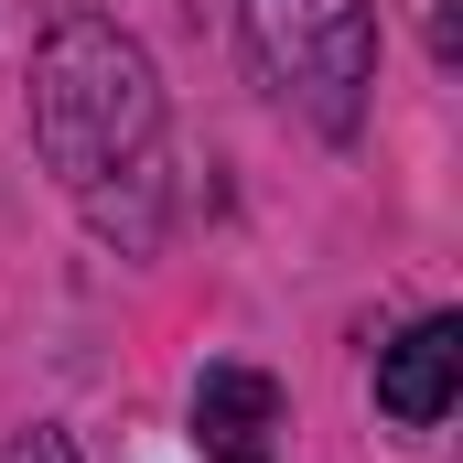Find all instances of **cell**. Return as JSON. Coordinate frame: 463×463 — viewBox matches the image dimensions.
I'll use <instances>...</instances> for the list:
<instances>
[{
  "mask_svg": "<svg viewBox=\"0 0 463 463\" xmlns=\"http://www.w3.org/2000/svg\"><path fill=\"white\" fill-rule=\"evenodd\" d=\"M33 151L54 184L118 227L129 248L162 237V76L109 11H65L33 54Z\"/></svg>",
  "mask_w": 463,
  "mask_h": 463,
  "instance_id": "1",
  "label": "cell"
},
{
  "mask_svg": "<svg viewBox=\"0 0 463 463\" xmlns=\"http://www.w3.org/2000/svg\"><path fill=\"white\" fill-rule=\"evenodd\" d=\"M259 76L280 87V109H302L324 140H345L377 87V0H237Z\"/></svg>",
  "mask_w": 463,
  "mask_h": 463,
  "instance_id": "2",
  "label": "cell"
},
{
  "mask_svg": "<svg viewBox=\"0 0 463 463\" xmlns=\"http://www.w3.org/2000/svg\"><path fill=\"white\" fill-rule=\"evenodd\" d=\"M194 453L205 463H269L280 453V377L269 366H205L194 377Z\"/></svg>",
  "mask_w": 463,
  "mask_h": 463,
  "instance_id": "3",
  "label": "cell"
},
{
  "mask_svg": "<svg viewBox=\"0 0 463 463\" xmlns=\"http://www.w3.org/2000/svg\"><path fill=\"white\" fill-rule=\"evenodd\" d=\"M453 388H463V324H453V313L410 324L399 345L377 355V410H388V420H410V431H431V420L453 410Z\"/></svg>",
  "mask_w": 463,
  "mask_h": 463,
  "instance_id": "4",
  "label": "cell"
},
{
  "mask_svg": "<svg viewBox=\"0 0 463 463\" xmlns=\"http://www.w3.org/2000/svg\"><path fill=\"white\" fill-rule=\"evenodd\" d=\"M0 463H76V442H65V431H22Z\"/></svg>",
  "mask_w": 463,
  "mask_h": 463,
  "instance_id": "5",
  "label": "cell"
}]
</instances>
